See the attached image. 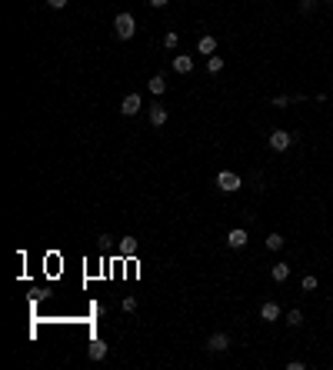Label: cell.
I'll return each mask as SVG.
<instances>
[{
    "instance_id": "cell-16",
    "label": "cell",
    "mask_w": 333,
    "mask_h": 370,
    "mask_svg": "<svg viewBox=\"0 0 333 370\" xmlns=\"http://www.w3.org/2000/svg\"><path fill=\"white\" fill-rule=\"evenodd\" d=\"M283 244H287V240H283V234H277V230L266 237V247H270V250H283Z\"/></svg>"
},
{
    "instance_id": "cell-4",
    "label": "cell",
    "mask_w": 333,
    "mask_h": 370,
    "mask_svg": "<svg viewBox=\"0 0 333 370\" xmlns=\"http://www.w3.org/2000/svg\"><path fill=\"white\" fill-rule=\"evenodd\" d=\"M140 110H144V97H140V93H127L123 103H120V113L123 117H137Z\"/></svg>"
},
{
    "instance_id": "cell-21",
    "label": "cell",
    "mask_w": 333,
    "mask_h": 370,
    "mask_svg": "<svg viewBox=\"0 0 333 370\" xmlns=\"http://www.w3.org/2000/svg\"><path fill=\"white\" fill-rule=\"evenodd\" d=\"M270 103H273V107H290V103H293V97H273Z\"/></svg>"
},
{
    "instance_id": "cell-18",
    "label": "cell",
    "mask_w": 333,
    "mask_h": 370,
    "mask_svg": "<svg viewBox=\"0 0 333 370\" xmlns=\"http://www.w3.org/2000/svg\"><path fill=\"white\" fill-rule=\"evenodd\" d=\"M207 70H210V74H220V70H223V57L210 54V57H207Z\"/></svg>"
},
{
    "instance_id": "cell-10",
    "label": "cell",
    "mask_w": 333,
    "mask_h": 370,
    "mask_svg": "<svg viewBox=\"0 0 333 370\" xmlns=\"http://www.w3.org/2000/svg\"><path fill=\"white\" fill-rule=\"evenodd\" d=\"M147 117H150V127H164V123H166V107L154 103V107L147 110Z\"/></svg>"
},
{
    "instance_id": "cell-12",
    "label": "cell",
    "mask_w": 333,
    "mask_h": 370,
    "mask_svg": "<svg viewBox=\"0 0 333 370\" xmlns=\"http://www.w3.org/2000/svg\"><path fill=\"white\" fill-rule=\"evenodd\" d=\"M270 277H273L277 283H287V277H290V267H287V264H273V267H270Z\"/></svg>"
},
{
    "instance_id": "cell-20",
    "label": "cell",
    "mask_w": 333,
    "mask_h": 370,
    "mask_svg": "<svg viewBox=\"0 0 333 370\" xmlns=\"http://www.w3.org/2000/svg\"><path fill=\"white\" fill-rule=\"evenodd\" d=\"M123 314H133V310H137V297H123Z\"/></svg>"
},
{
    "instance_id": "cell-17",
    "label": "cell",
    "mask_w": 333,
    "mask_h": 370,
    "mask_svg": "<svg viewBox=\"0 0 333 370\" xmlns=\"http://www.w3.org/2000/svg\"><path fill=\"white\" fill-rule=\"evenodd\" d=\"M300 287H303V293H313V290H317V287H320V280H317L313 274H307V277L300 280Z\"/></svg>"
},
{
    "instance_id": "cell-3",
    "label": "cell",
    "mask_w": 333,
    "mask_h": 370,
    "mask_svg": "<svg viewBox=\"0 0 333 370\" xmlns=\"http://www.w3.org/2000/svg\"><path fill=\"white\" fill-rule=\"evenodd\" d=\"M217 187H220L223 193H237L240 187H244V177L233 174V170H220V174H217Z\"/></svg>"
},
{
    "instance_id": "cell-23",
    "label": "cell",
    "mask_w": 333,
    "mask_h": 370,
    "mask_svg": "<svg viewBox=\"0 0 333 370\" xmlns=\"http://www.w3.org/2000/svg\"><path fill=\"white\" fill-rule=\"evenodd\" d=\"M303 367H307L303 360H290V364H287V370H303Z\"/></svg>"
},
{
    "instance_id": "cell-5",
    "label": "cell",
    "mask_w": 333,
    "mask_h": 370,
    "mask_svg": "<svg viewBox=\"0 0 333 370\" xmlns=\"http://www.w3.org/2000/svg\"><path fill=\"white\" fill-rule=\"evenodd\" d=\"M227 347H230V334L217 330V334H210V337H207V350H210V354H223Z\"/></svg>"
},
{
    "instance_id": "cell-19",
    "label": "cell",
    "mask_w": 333,
    "mask_h": 370,
    "mask_svg": "<svg viewBox=\"0 0 333 370\" xmlns=\"http://www.w3.org/2000/svg\"><path fill=\"white\" fill-rule=\"evenodd\" d=\"M287 324H290V327H300V324H303V310H290V314H287Z\"/></svg>"
},
{
    "instance_id": "cell-8",
    "label": "cell",
    "mask_w": 333,
    "mask_h": 370,
    "mask_svg": "<svg viewBox=\"0 0 333 370\" xmlns=\"http://www.w3.org/2000/svg\"><path fill=\"white\" fill-rule=\"evenodd\" d=\"M170 67L177 70V74H190V70H193V57H190V54H177L173 60H170Z\"/></svg>"
},
{
    "instance_id": "cell-24",
    "label": "cell",
    "mask_w": 333,
    "mask_h": 370,
    "mask_svg": "<svg viewBox=\"0 0 333 370\" xmlns=\"http://www.w3.org/2000/svg\"><path fill=\"white\" fill-rule=\"evenodd\" d=\"M300 10H303V13H310V10H313V0H300Z\"/></svg>"
},
{
    "instance_id": "cell-6",
    "label": "cell",
    "mask_w": 333,
    "mask_h": 370,
    "mask_svg": "<svg viewBox=\"0 0 333 370\" xmlns=\"http://www.w3.org/2000/svg\"><path fill=\"white\" fill-rule=\"evenodd\" d=\"M280 314H283V310H280V303H277V300H266L263 307H260V320H263V324H277Z\"/></svg>"
},
{
    "instance_id": "cell-9",
    "label": "cell",
    "mask_w": 333,
    "mask_h": 370,
    "mask_svg": "<svg viewBox=\"0 0 333 370\" xmlns=\"http://www.w3.org/2000/svg\"><path fill=\"white\" fill-rule=\"evenodd\" d=\"M197 54H203V57H210V54H217V37H210V34H203L197 40Z\"/></svg>"
},
{
    "instance_id": "cell-13",
    "label": "cell",
    "mask_w": 333,
    "mask_h": 370,
    "mask_svg": "<svg viewBox=\"0 0 333 370\" xmlns=\"http://www.w3.org/2000/svg\"><path fill=\"white\" fill-rule=\"evenodd\" d=\"M137 247H140V244H137V237H123V240H120V254H123V257H133Z\"/></svg>"
},
{
    "instance_id": "cell-25",
    "label": "cell",
    "mask_w": 333,
    "mask_h": 370,
    "mask_svg": "<svg viewBox=\"0 0 333 370\" xmlns=\"http://www.w3.org/2000/svg\"><path fill=\"white\" fill-rule=\"evenodd\" d=\"M170 0H150V7H166Z\"/></svg>"
},
{
    "instance_id": "cell-22",
    "label": "cell",
    "mask_w": 333,
    "mask_h": 370,
    "mask_svg": "<svg viewBox=\"0 0 333 370\" xmlns=\"http://www.w3.org/2000/svg\"><path fill=\"white\" fill-rule=\"evenodd\" d=\"M47 7H54V10H64L67 0H47Z\"/></svg>"
},
{
    "instance_id": "cell-7",
    "label": "cell",
    "mask_w": 333,
    "mask_h": 370,
    "mask_svg": "<svg viewBox=\"0 0 333 370\" xmlns=\"http://www.w3.org/2000/svg\"><path fill=\"white\" fill-rule=\"evenodd\" d=\"M247 240H250V234H247L244 227H233L230 234H227V247H233V250H244Z\"/></svg>"
},
{
    "instance_id": "cell-15",
    "label": "cell",
    "mask_w": 333,
    "mask_h": 370,
    "mask_svg": "<svg viewBox=\"0 0 333 370\" xmlns=\"http://www.w3.org/2000/svg\"><path fill=\"white\" fill-rule=\"evenodd\" d=\"M164 47H166V50H177V47H180V34H177V30H166V34H164Z\"/></svg>"
},
{
    "instance_id": "cell-14",
    "label": "cell",
    "mask_w": 333,
    "mask_h": 370,
    "mask_svg": "<svg viewBox=\"0 0 333 370\" xmlns=\"http://www.w3.org/2000/svg\"><path fill=\"white\" fill-rule=\"evenodd\" d=\"M147 90H150V93H154V97H160V93H164V90H166V80L160 77V74H157L154 80H147Z\"/></svg>"
},
{
    "instance_id": "cell-2",
    "label": "cell",
    "mask_w": 333,
    "mask_h": 370,
    "mask_svg": "<svg viewBox=\"0 0 333 370\" xmlns=\"http://www.w3.org/2000/svg\"><path fill=\"white\" fill-rule=\"evenodd\" d=\"M266 144H270V150H277V154H287L290 147H293V134L290 130H270V137H266Z\"/></svg>"
},
{
    "instance_id": "cell-11",
    "label": "cell",
    "mask_w": 333,
    "mask_h": 370,
    "mask_svg": "<svg viewBox=\"0 0 333 370\" xmlns=\"http://www.w3.org/2000/svg\"><path fill=\"white\" fill-rule=\"evenodd\" d=\"M107 350H110V347H107L103 340H90V347H87V357H90V360H103V357H107Z\"/></svg>"
},
{
    "instance_id": "cell-1",
    "label": "cell",
    "mask_w": 333,
    "mask_h": 370,
    "mask_svg": "<svg viewBox=\"0 0 333 370\" xmlns=\"http://www.w3.org/2000/svg\"><path fill=\"white\" fill-rule=\"evenodd\" d=\"M113 34L120 37V40H133V34H137L133 13H117V17H113Z\"/></svg>"
}]
</instances>
